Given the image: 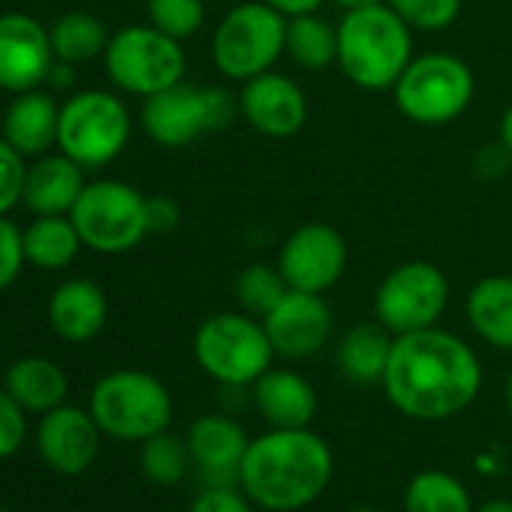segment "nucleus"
I'll use <instances>...</instances> for the list:
<instances>
[{"label": "nucleus", "instance_id": "6e6552de", "mask_svg": "<svg viewBox=\"0 0 512 512\" xmlns=\"http://www.w3.org/2000/svg\"><path fill=\"white\" fill-rule=\"evenodd\" d=\"M238 115V97L229 91L178 82L142 103L139 124L154 145L184 148L205 133L229 130Z\"/></svg>", "mask_w": 512, "mask_h": 512}, {"label": "nucleus", "instance_id": "9d476101", "mask_svg": "<svg viewBox=\"0 0 512 512\" xmlns=\"http://www.w3.org/2000/svg\"><path fill=\"white\" fill-rule=\"evenodd\" d=\"M103 64L118 91L148 100L184 82L187 55L181 40H172L154 25H127L112 34Z\"/></svg>", "mask_w": 512, "mask_h": 512}, {"label": "nucleus", "instance_id": "79ce46f5", "mask_svg": "<svg viewBox=\"0 0 512 512\" xmlns=\"http://www.w3.org/2000/svg\"><path fill=\"white\" fill-rule=\"evenodd\" d=\"M497 142L509 151L512 157V103L506 106V112L500 115V130H497Z\"/></svg>", "mask_w": 512, "mask_h": 512}, {"label": "nucleus", "instance_id": "2eb2a0df", "mask_svg": "<svg viewBox=\"0 0 512 512\" xmlns=\"http://www.w3.org/2000/svg\"><path fill=\"white\" fill-rule=\"evenodd\" d=\"M263 326L275 347V356L287 362H302L326 347L332 335V308L320 293L290 290L263 317Z\"/></svg>", "mask_w": 512, "mask_h": 512}, {"label": "nucleus", "instance_id": "c85d7f7f", "mask_svg": "<svg viewBox=\"0 0 512 512\" xmlns=\"http://www.w3.org/2000/svg\"><path fill=\"white\" fill-rule=\"evenodd\" d=\"M404 512H473L470 494L446 470H422L404 491Z\"/></svg>", "mask_w": 512, "mask_h": 512}, {"label": "nucleus", "instance_id": "f8f14e48", "mask_svg": "<svg viewBox=\"0 0 512 512\" xmlns=\"http://www.w3.org/2000/svg\"><path fill=\"white\" fill-rule=\"evenodd\" d=\"M449 305V281L428 260L395 266L374 293V317L395 338L422 332L440 323Z\"/></svg>", "mask_w": 512, "mask_h": 512}, {"label": "nucleus", "instance_id": "20e7f679", "mask_svg": "<svg viewBox=\"0 0 512 512\" xmlns=\"http://www.w3.org/2000/svg\"><path fill=\"white\" fill-rule=\"evenodd\" d=\"M287 55V16L266 0H238L211 34V61L229 82L269 73Z\"/></svg>", "mask_w": 512, "mask_h": 512}, {"label": "nucleus", "instance_id": "dca6fc26", "mask_svg": "<svg viewBox=\"0 0 512 512\" xmlns=\"http://www.w3.org/2000/svg\"><path fill=\"white\" fill-rule=\"evenodd\" d=\"M238 112L260 136L290 139L308 121V97L290 76L269 70L241 82Z\"/></svg>", "mask_w": 512, "mask_h": 512}, {"label": "nucleus", "instance_id": "4be33fe9", "mask_svg": "<svg viewBox=\"0 0 512 512\" xmlns=\"http://www.w3.org/2000/svg\"><path fill=\"white\" fill-rule=\"evenodd\" d=\"M253 407L272 428H311L320 401L302 374L290 368H269L253 383Z\"/></svg>", "mask_w": 512, "mask_h": 512}, {"label": "nucleus", "instance_id": "a18cd8bd", "mask_svg": "<svg viewBox=\"0 0 512 512\" xmlns=\"http://www.w3.org/2000/svg\"><path fill=\"white\" fill-rule=\"evenodd\" d=\"M503 404H506V410H509V416H512V374H509V380H506V386H503Z\"/></svg>", "mask_w": 512, "mask_h": 512}, {"label": "nucleus", "instance_id": "473e14b6", "mask_svg": "<svg viewBox=\"0 0 512 512\" xmlns=\"http://www.w3.org/2000/svg\"><path fill=\"white\" fill-rule=\"evenodd\" d=\"M386 4L422 34H437L455 25L461 16V0H386Z\"/></svg>", "mask_w": 512, "mask_h": 512}, {"label": "nucleus", "instance_id": "f257e3e1", "mask_svg": "<svg viewBox=\"0 0 512 512\" xmlns=\"http://www.w3.org/2000/svg\"><path fill=\"white\" fill-rule=\"evenodd\" d=\"M380 386L398 413L419 422H440L476 401L482 365L467 341L431 326L392 341Z\"/></svg>", "mask_w": 512, "mask_h": 512}, {"label": "nucleus", "instance_id": "de8ad7c7", "mask_svg": "<svg viewBox=\"0 0 512 512\" xmlns=\"http://www.w3.org/2000/svg\"><path fill=\"white\" fill-rule=\"evenodd\" d=\"M0 94H4V91H0Z\"/></svg>", "mask_w": 512, "mask_h": 512}, {"label": "nucleus", "instance_id": "f3484780", "mask_svg": "<svg viewBox=\"0 0 512 512\" xmlns=\"http://www.w3.org/2000/svg\"><path fill=\"white\" fill-rule=\"evenodd\" d=\"M100 434L103 431L97 419L91 416V410L61 404L43 413V422L37 431V449L55 473L79 476L97 461Z\"/></svg>", "mask_w": 512, "mask_h": 512}, {"label": "nucleus", "instance_id": "c9c22d12", "mask_svg": "<svg viewBox=\"0 0 512 512\" xmlns=\"http://www.w3.org/2000/svg\"><path fill=\"white\" fill-rule=\"evenodd\" d=\"M25 407L7 392L0 389V461L13 458L28 434V419H25Z\"/></svg>", "mask_w": 512, "mask_h": 512}, {"label": "nucleus", "instance_id": "393cba45", "mask_svg": "<svg viewBox=\"0 0 512 512\" xmlns=\"http://www.w3.org/2000/svg\"><path fill=\"white\" fill-rule=\"evenodd\" d=\"M392 341H395V335L386 326H380L377 320L353 326L338 344L335 359H338L341 374L359 386L383 383L389 353H392Z\"/></svg>", "mask_w": 512, "mask_h": 512}, {"label": "nucleus", "instance_id": "a878e982", "mask_svg": "<svg viewBox=\"0 0 512 512\" xmlns=\"http://www.w3.org/2000/svg\"><path fill=\"white\" fill-rule=\"evenodd\" d=\"M22 238L25 260L46 272L67 269L85 247L70 214H34V220L22 229Z\"/></svg>", "mask_w": 512, "mask_h": 512}, {"label": "nucleus", "instance_id": "cd10ccee", "mask_svg": "<svg viewBox=\"0 0 512 512\" xmlns=\"http://www.w3.org/2000/svg\"><path fill=\"white\" fill-rule=\"evenodd\" d=\"M287 55L311 73L338 64V25L317 13L287 19Z\"/></svg>", "mask_w": 512, "mask_h": 512}, {"label": "nucleus", "instance_id": "39448f33", "mask_svg": "<svg viewBox=\"0 0 512 512\" xmlns=\"http://www.w3.org/2000/svg\"><path fill=\"white\" fill-rule=\"evenodd\" d=\"M196 365L226 389H244L260 380L275 359V347L260 317L223 311L208 317L193 335Z\"/></svg>", "mask_w": 512, "mask_h": 512}, {"label": "nucleus", "instance_id": "f03ea898", "mask_svg": "<svg viewBox=\"0 0 512 512\" xmlns=\"http://www.w3.org/2000/svg\"><path fill=\"white\" fill-rule=\"evenodd\" d=\"M335 458L329 443L311 428H272L250 440L238 485L269 512L311 506L329 485Z\"/></svg>", "mask_w": 512, "mask_h": 512}, {"label": "nucleus", "instance_id": "58836bf2", "mask_svg": "<svg viewBox=\"0 0 512 512\" xmlns=\"http://www.w3.org/2000/svg\"><path fill=\"white\" fill-rule=\"evenodd\" d=\"M509 163H512L509 151H506L500 142H494V145H482V148L476 151V157H473V172H476L479 178L494 181V178H503V175H506Z\"/></svg>", "mask_w": 512, "mask_h": 512}, {"label": "nucleus", "instance_id": "423d86ee", "mask_svg": "<svg viewBox=\"0 0 512 512\" xmlns=\"http://www.w3.org/2000/svg\"><path fill=\"white\" fill-rule=\"evenodd\" d=\"M476 94L473 70L449 52L413 55L392 88L398 112L419 127H443L461 118Z\"/></svg>", "mask_w": 512, "mask_h": 512}, {"label": "nucleus", "instance_id": "7ed1b4c3", "mask_svg": "<svg viewBox=\"0 0 512 512\" xmlns=\"http://www.w3.org/2000/svg\"><path fill=\"white\" fill-rule=\"evenodd\" d=\"M413 34L389 4L350 10L338 22V67L362 91H392L413 61Z\"/></svg>", "mask_w": 512, "mask_h": 512}, {"label": "nucleus", "instance_id": "aec40b11", "mask_svg": "<svg viewBox=\"0 0 512 512\" xmlns=\"http://www.w3.org/2000/svg\"><path fill=\"white\" fill-rule=\"evenodd\" d=\"M109 320V299L100 284L88 278H73L55 287L49 299V323L52 332L70 344L94 341Z\"/></svg>", "mask_w": 512, "mask_h": 512}, {"label": "nucleus", "instance_id": "412c9836", "mask_svg": "<svg viewBox=\"0 0 512 512\" xmlns=\"http://www.w3.org/2000/svg\"><path fill=\"white\" fill-rule=\"evenodd\" d=\"M85 172L88 169H82L64 151L34 157V163H28L22 205L31 214H70L88 184Z\"/></svg>", "mask_w": 512, "mask_h": 512}, {"label": "nucleus", "instance_id": "6ab92c4d", "mask_svg": "<svg viewBox=\"0 0 512 512\" xmlns=\"http://www.w3.org/2000/svg\"><path fill=\"white\" fill-rule=\"evenodd\" d=\"M58 124H61V103L49 91H25L7 106L0 121L4 136L22 157H43L58 148Z\"/></svg>", "mask_w": 512, "mask_h": 512}, {"label": "nucleus", "instance_id": "7c9ffc66", "mask_svg": "<svg viewBox=\"0 0 512 512\" xmlns=\"http://www.w3.org/2000/svg\"><path fill=\"white\" fill-rule=\"evenodd\" d=\"M190 449H187V440L169 434V431H160L148 440H142V452H139V467L142 473L157 482V485H178L190 467Z\"/></svg>", "mask_w": 512, "mask_h": 512}, {"label": "nucleus", "instance_id": "e433bc0d", "mask_svg": "<svg viewBox=\"0 0 512 512\" xmlns=\"http://www.w3.org/2000/svg\"><path fill=\"white\" fill-rule=\"evenodd\" d=\"M250 503L241 485H205L187 512H253Z\"/></svg>", "mask_w": 512, "mask_h": 512}, {"label": "nucleus", "instance_id": "1a4fd4ad", "mask_svg": "<svg viewBox=\"0 0 512 512\" xmlns=\"http://www.w3.org/2000/svg\"><path fill=\"white\" fill-rule=\"evenodd\" d=\"M91 416L115 440L142 443L172 422V395L148 371H112L91 392Z\"/></svg>", "mask_w": 512, "mask_h": 512}, {"label": "nucleus", "instance_id": "c03bdc74", "mask_svg": "<svg viewBox=\"0 0 512 512\" xmlns=\"http://www.w3.org/2000/svg\"><path fill=\"white\" fill-rule=\"evenodd\" d=\"M335 4L350 13V10H365V7H374V4H386V0H335Z\"/></svg>", "mask_w": 512, "mask_h": 512}, {"label": "nucleus", "instance_id": "bb28decb", "mask_svg": "<svg viewBox=\"0 0 512 512\" xmlns=\"http://www.w3.org/2000/svg\"><path fill=\"white\" fill-rule=\"evenodd\" d=\"M49 37H52V52H55V61H64V64H88L94 58H103L106 55V46L112 40L109 28L103 19H97L94 13H67L61 16L52 28H49Z\"/></svg>", "mask_w": 512, "mask_h": 512}, {"label": "nucleus", "instance_id": "4468645a", "mask_svg": "<svg viewBox=\"0 0 512 512\" xmlns=\"http://www.w3.org/2000/svg\"><path fill=\"white\" fill-rule=\"evenodd\" d=\"M55 64L49 28L28 13L0 16V91L25 94L49 82Z\"/></svg>", "mask_w": 512, "mask_h": 512}, {"label": "nucleus", "instance_id": "4c0bfd02", "mask_svg": "<svg viewBox=\"0 0 512 512\" xmlns=\"http://www.w3.org/2000/svg\"><path fill=\"white\" fill-rule=\"evenodd\" d=\"M145 211H148V232H172L181 220V208L172 196H148L145 202Z\"/></svg>", "mask_w": 512, "mask_h": 512}, {"label": "nucleus", "instance_id": "72a5a7b5", "mask_svg": "<svg viewBox=\"0 0 512 512\" xmlns=\"http://www.w3.org/2000/svg\"><path fill=\"white\" fill-rule=\"evenodd\" d=\"M28 157H22L4 136H0V214H10L16 205H22L25 193V175H28Z\"/></svg>", "mask_w": 512, "mask_h": 512}, {"label": "nucleus", "instance_id": "37998d69", "mask_svg": "<svg viewBox=\"0 0 512 512\" xmlns=\"http://www.w3.org/2000/svg\"><path fill=\"white\" fill-rule=\"evenodd\" d=\"M473 512H512V500L497 497V500H485L482 506H476Z\"/></svg>", "mask_w": 512, "mask_h": 512}, {"label": "nucleus", "instance_id": "ea45409f", "mask_svg": "<svg viewBox=\"0 0 512 512\" xmlns=\"http://www.w3.org/2000/svg\"><path fill=\"white\" fill-rule=\"evenodd\" d=\"M272 10H278L281 16L287 19H296V16H308V13H317L323 7V0H266Z\"/></svg>", "mask_w": 512, "mask_h": 512}, {"label": "nucleus", "instance_id": "ddd939ff", "mask_svg": "<svg viewBox=\"0 0 512 512\" xmlns=\"http://www.w3.org/2000/svg\"><path fill=\"white\" fill-rule=\"evenodd\" d=\"M278 269L290 284V290L323 296L347 272V241L332 223L323 220L302 223L281 244Z\"/></svg>", "mask_w": 512, "mask_h": 512}, {"label": "nucleus", "instance_id": "49530a36", "mask_svg": "<svg viewBox=\"0 0 512 512\" xmlns=\"http://www.w3.org/2000/svg\"><path fill=\"white\" fill-rule=\"evenodd\" d=\"M214 4H238V0H214Z\"/></svg>", "mask_w": 512, "mask_h": 512}, {"label": "nucleus", "instance_id": "0eeeda50", "mask_svg": "<svg viewBox=\"0 0 512 512\" xmlns=\"http://www.w3.org/2000/svg\"><path fill=\"white\" fill-rule=\"evenodd\" d=\"M133 133L127 103L100 88H88L61 103L58 151L73 157L82 169H103L115 163Z\"/></svg>", "mask_w": 512, "mask_h": 512}, {"label": "nucleus", "instance_id": "9b49d317", "mask_svg": "<svg viewBox=\"0 0 512 512\" xmlns=\"http://www.w3.org/2000/svg\"><path fill=\"white\" fill-rule=\"evenodd\" d=\"M145 202L148 196L139 193L133 184L100 178L85 184L70 217L88 250L118 256L133 250L145 235H151Z\"/></svg>", "mask_w": 512, "mask_h": 512}, {"label": "nucleus", "instance_id": "b1692460", "mask_svg": "<svg viewBox=\"0 0 512 512\" xmlns=\"http://www.w3.org/2000/svg\"><path fill=\"white\" fill-rule=\"evenodd\" d=\"M470 329L497 350H512V278L488 275L467 293Z\"/></svg>", "mask_w": 512, "mask_h": 512}, {"label": "nucleus", "instance_id": "f704fd0d", "mask_svg": "<svg viewBox=\"0 0 512 512\" xmlns=\"http://www.w3.org/2000/svg\"><path fill=\"white\" fill-rule=\"evenodd\" d=\"M25 238L22 229L10 220V214H0V293L10 290L25 269Z\"/></svg>", "mask_w": 512, "mask_h": 512}, {"label": "nucleus", "instance_id": "c756f323", "mask_svg": "<svg viewBox=\"0 0 512 512\" xmlns=\"http://www.w3.org/2000/svg\"><path fill=\"white\" fill-rule=\"evenodd\" d=\"M290 293V284L284 281L278 263H253L238 272L235 278V302L250 317H266L284 296Z\"/></svg>", "mask_w": 512, "mask_h": 512}, {"label": "nucleus", "instance_id": "5701e85b", "mask_svg": "<svg viewBox=\"0 0 512 512\" xmlns=\"http://www.w3.org/2000/svg\"><path fill=\"white\" fill-rule=\"evenodd\" d=\"M4 389L28 410V413H49L67 401L70 380L64 368L46 356H25L13 362L4 374Z\"/></svg>", "mask_w": 512, "mask_h": 512}, {"label": "nucleus", "instance_id": "2f4dec72", "mask_svg": "<svg viewBox=\"0 0 512 512\" xmlns=\"http://www.w3.org/2000/svg\"><path fill=\"white\" fill-rule=\"evenodd\" d=\"M205 4L208 0H148V25L184 43L202 31Z\"/></svg>", "mask_w": 512, "mask_h": 512}, {"label": "nucleus", "instance_id": "a211bd4d", "mask_svg": "<svg viewBox=\"0 0 512 512\" xmlns=\"http://www.w3.org/2000/svg\"><path fill=\"white\" fill-rule=\"evenodd\" d=\"M184 440L205 485H238V470L250 440L232 416L205 413L187 428Z\"/></svg>", "mask_w": 512, "mask_h": 512}, {"label": "nucleus", "instance_id": "a19ab883", "mask_svg": "<svg viewBox=\"0 0 512 512\" xmlns=\"http://www.w3.org/2000/svg\"><path fill=\"white\" fill-rule=\"evenodd\" d=\"M49 82H52L55 88H70V85H73V64L55 61V64H52V73H49Z\"/></svg>", "mask_w": 512, "mask_h": 512}]
</instances>
